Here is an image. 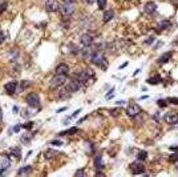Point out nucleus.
<instances>
[{
    "mask_svg": "<svg viewBox=\"0 0 178 177\" xmlns=\"http://www.w3.org/2000/svg\"><path fill=\"white\" fill-rule=\"evenodd\" d=\"M144 9H145L146 14H153V12H156V9H157V4L153 2H148L145 4V8Z\"/></svg>",
    "mask_w": 178,
    "mask_h": 177,
    "instance_id": "15",
    "label": "nucleus"
},
{
    "mask_svg": "<svg viewBox=\"0 0 178 177\" xmlns=\"http://www.w3.org/2000/svg\"><path fill=\"white\" fill-rule=\"evenodd\" d=\"M126 113L129 117H136L138 113H141V107L138 104H130L126 108Z\"/></svg>",
    "mask_w": 178,
    "mask_h": 177,
    "instance_id": "9",
    "label": "nucleus"
},
{
    "mask_svg": "<svg viewBox=\"0 0 178 177\" xmlns=\"http://www.w3.org/2000/svg\"><path fill=\"white\" fill-rule=\"evenodd\" d=\"M161 81H162V79H161L159 75H154L153 77H149L148 79V84H152V85H156V84H158Z\"/></svg>",
    "mask_w": 178,
    "mask_h": 177,
    "instance_id": "18",
    "label": "nucleus"
},
{
    "mask_svg": "<svg viewBox=\"0 0 178 177\" xmlns=\"http://www.w3.org/2000/svg\"><path fill=\"white\" fill-rule=\"evenodd\" d=\"M56 156H57V152L53 151V149H47V151L44 152V157L48 158V160H51V158H53Z\"/></svg>",
    "mask_w": 178,
    "mask_h": 177,
    "instance_id": "20",
    "label": "nucleus"
},
{
    "mask_svg": "<svg viewBox=\"0 0 178 177\" xmlns=\"http://www.w3.org/2000/svg\"><path fill=\"white\" fill-rule=\"evenodd\" d=\"M12 111H13V113H16V112L19 111V108H17V107H13V109H12Z\"/></svg>",
    "mask_w": 178,
    "mask_h": 177,
    "instance_id": "43",
    "label": "nucleus"
},
{
    "mask_svg": "<svg viewBox=\"0 0 178 177\" xmlns=\"http://www.w3.org/2000/svg\"><path fill=\"white\" fill-rule=\"evenodd\" d=\"M171 55H173L171 52H166V53H164V55L161 56V57L158 59V64H165V63H168V61L171 59Z\"/></svg>",
    "mask_w": 178,
    "mask_h": 177,
    "instance_id": "16",
    "label": "nucleus"
},
{
    "mask_svg": "<svg viewBox=\"0 0 178 177\" xmlns=\"http://www.w3.org/2000/svg\"><path fill=\"white\" fill-rule=\"evenodd\" d=\"M87 2H89V3H92V2H93V0H87Z\"/></svg>",
    "mask_w": 178,
    "mask_h": 177,
    "instance_id": "47",
    "label": "nucleus"
},
{
    "mask_svg": "<svg viewBox=\"0 0 178 177\" xmlns=\"http://www.w3.org/2000/svg\"><path fill=\"white\" fill-rule=\"evenodd\" d=\"M65 83H67V76L65 75H56V76L52 77L51 87L52 88H59V87H63Z\"/></svg>",
    "mask_w": 178,
    "mask_h": 177,
    "instance_id": "2",
    "label": "nucleus"
},
{
    "mask_svg": "<svg viewBox=\"0 0 178 177\" xmlns=\"http://www.w3.org/2000/svg\"><path fill=\"white\" fill-rule=\"evenodd\" d=\"M130 170L133 175H142V173L145 172V166L141 163V160H138V161H134V163L130 164Z\"/></svg>",
    "mask_w": 178,
    "mask_h": 177,
    "instance_id": "6",
    "label": "nucleus"
},
{
    "mask_svg": "<svg viewBox=\"0 0 178 177\" xmlns=\"http://www.w3.org/2000/svg\"><path fill=\"white\" fill-rule=\"evenodd\" d=\"M93 76H94V72L92 69H84V71H81L80 73H77V80L82 84V83L89 81V79L93 77Z\"/></svg>",
    "mask_w": 178,
    "mask_h": 177,
    "instance_id": "5",
    "label": "nucleus"
},
{
    "mask_svg": "<svg viewBox=\"0 0 178 177\" xmlns=\"http://www.w3.org/2000/svg\"><path fill=\"white\" fill-rule=\"evenodd\" d=\"M52 145H56V147H60V145H63V142L60 141V140H53V141H51Z\"/></svg>",
    "mask_w": 178,
    "mask_h": 177,
    "instance_id": "34",
    "label": "nucleus"
},
{
    "mask_svg": "<svg viewBox=\"0 0 178 177\" xmlns=\"http://www.w3.org/2000/svg\"><path fill=\"white\" fill-rule=\"evenodd\" d=\"M89 59H90V61L94 65H99V67L104 68V69L106 68V59L104 57V55L100 53V52H93V53H90Z\"/></svg>",
    "mask_w": 178,
    "mask_h": 177,
    "instance_id": "1",
    "label": "nucleus"
},
{
    "mask_svg": "<svg viewBox=\"0 0 178 177\" xmlns=\"http://www.w3.org/2000/svg\"><path fill=\"white\" fill-rule=\"evenodd\" d=\"M32 136L33 135H29V133H27V135H24V136H21V142H29L31 141V139H32Z\"/></svg>",
    "mask_w": 178,
    "mask_h": 177,
    "instance_id": "26",
    "label": "nucleus"
},
{
    "mask_svg": "<svg viewBox=\"0 0 178 177\" xmlns=\"http://www.w3.org/2000/svg\"><path fill=\"white\" fill-rule=\"evenodd\" d=\"M60 11H61V15H63L64 17L70 16V15L75 12V5H73V3L65 2V3H64V4L60 7Z\"/></svg>",
    "mask_w": 178,
    "mask_h": 177,
    "instance_id": "4",
    "label": "nucleus"
},
{
    "mask_svg": "<svg viewBox=\"0 0 178 177\" xmlns=\"http://www.w3.org/2000/svg\"><path fill=\"white\" fill-rule=\"evenodd\" d=\"M146 156H148V152H146V151H141L137 157H138V160H145Z\"/></svg>",
    "mask_w": 178,
    "mask_h": 177,
    "instance_id": "29",
    "label": "nucleus"
},
{
    "mask_svg": "<svg viewBox=\"0 0 178 177\" xmlns=\"http://www.w3.org/2000/svg\"><path fill=\"white\" fill-rule=\"evenodd\" d=\"M171 3H173L174 5H177L178 4V0H171Z\"/></svg>",
    "mask_w": 178,
    "mask_h": 177,
    "instance_id": "45",
    "label": "nucleus"
},
{
    "mask_svg": "<svg viewBox=\"0 0 178 177\" xmlns=\"http://www.w3.org/2000/svg\"><path fill=\"white\" fill-rule=\"evenodd\" d=\"M113 15H114V14H113V11H110V9H109V11H106L105 14H104V16H102L104 23H108V21L112 20V19H113Z\"/></svg>",
    "mask_w": 178,
    "mask_h": 177,
    "instance_id": "24",
    "label": "nucleus"
},
{
    "mask_svg": "<svg viewBox=\"0 0 178 177\" xmlns=\"http://www.w3.org/2000/svg\"><path fill=\"white\" fill-rule=\"evenodd\" d=\"M168 101L173 102V104H178V99L177 97H170V99H168Z\"/></svg>",
    "mask_w": 178,
    "mask_h": 177,
    "instance_id": "36",
    "label": "nucleus"
},
{
    "mask_svg": "<svg viewBox=\"0 0 178 177\" xmlns=\"http://www.w3.org/2000/svg\"><path fill=\"white\" fill-rule=\"evenodd\" d=\"M96 176H104V173L100 172V170H97V172H96Z\"/></svg>",
    "mask_w": 178,
    "mask_h": 177,
    "instance_id": "42",
    "label": "nucleus"
},
{
    "mask_svg": "<svg viewBox=\"0 0 178 177\" xmlns=\"http://www.w3.org/2000/svg\"><path fill=\"white\" fill-rule=\"evenodd\" d=\"M36 112V108L35 107H29V109H24L23 113H21V116L23 117H29V116H33Z\"/></svg>",
    "mask_w": 178,
    "mask_h": 177,
    "instance_id": "19",
    "label": "nucleus"
},
{
    "mask_svg": "<svg viewBox=\"0 0 178 177\" xmlns=\"http://www.w3.org/2000/svg\"><path fill=\"white\" fill-rule=\"evenodd\" d=\"M80 112H81V109H77V111H76L75 113H73V114H72V116H70V117H76V116H77V114L80 113Z\"/></svg>",
    "mask_w": 178,
    "mask_h": 177,
    "instance_id": "40",
    "label": "nucleus"
},
{
    "mask_svg": "<svg viewBox=\"0 0 178 177\" xmlns=\"http://www.w3.org/2000/svg\"><path fill=\"white\" fill-rule=\"evenodd\" d=\"M70 96V93H69V89L68 88H64V89H61V91L59 92V95H57V97L60 99V100H64V99H68Z\"/></svg>",
    "mask_w": 178,
    "mask_h": 177,
    "instance_id": "17",
    "label": "nucleus"
},
{
    "mask_svg": "<svg viewBox=\"0 0 178 177\" xmlns=\"http://www.w3.org/2000/svg\"><path fill=\"white\" fill-rule=\"evenodd\" d=\"M4 89H5V92L7 93H10V95H12V93H15L16 92V89H17V81H10V83H7L4 85Z\"/></svg>",
    "mask_w": 178,
    "mask_h": 177,
    "instance_id": "11",
    "label": "nucleus"
},
{
    "mask_svg": "<svg viewBox=\"0 0 178 177\" xmlns=\"http://www.w3.org/2000/svg\"><path fill=\"white\" fill-rule=\"evenodd\" d=\"M55 72H56V75H68L69 73V67L67 64H64V63H61V64H59L56 67V71H55Z\"/></svg>",
    "mask_w": 178,
    "mask_h": 177,
    "instance_id": "12",
    "label": "nucleus"
},
{
    "mask_svg": "<svg viewBox=\"0 0 178 177\" xmlns=\"http://www.w3.org/2000/svg\"><path fill=\"white\" fill-rule=\"evenodd\" d=\"M17 55H19V51H17L16 48H12L11 49V60H15V57H17Z\"/></svg>",
    "mask_w": 178,
    "mask_h": 177,
    "instance_id": "27",
    "label": "nucleus"
},
{
    "mask_svg": "<svg viewBox=\"0 0 178 177\" xmlns=\"http://www.w3.org/2000/svg\"><path fill=\"white\" fill-rule=\"evenodd\" d=\"M11 153L12 154H16V156H20L21 151H20V148H12L11 149Z\"/></svg>",
    "mask_w": 178,
    "mask_h": 177,
    "instance_id": "31",
    "label": "nucleus"
},
{
    "mask_svg": "<svg viewBox=\"0 0 178 177\" xmlns=\"http://www.w3.org/2000/svg\"><path fill=\"white\" fill-rule=\"evenodd\" d=\"M23 128H25V129H31L33 127V123L32 121H29V123H27V124H24V125H21Z\"/></svg>",
    "mask_w": 178,
    "mask_h": 177,
    "instance_id": "32",
    "label": "nucleus"
},
{
    "mask_svg": "<svg viewBox=\"0 0 178 177\" xmlns=\"http://www.w3.org/2000/svg\"><path fill=\"white\" fill-rule=\"evenodd\" d=\"M4 40H5L4 32H1V31H0V44H1V43H4Z\"/></svg>",
    "mask_w": 178,
    "mask_h": 177,
    "instance_id": "35",
    "label": "nucleus"
},
{
    "mask_svg": "<svg viewBox=\"0 0 178 177\" xmlns=\"http://www.w3.org/2000/svg\"><path fill=\"white\" fill-rule=\"evenodd\" d=\"M1 117H3V112H1V109H0V120H1Z\"/></svg>",
    "mask_w": 178,
    "mask_h": 177,
    "instance_id": "46",
    "label": "nucleus"
},
{
    "mask_svg": "<svg viewBox=\"0 0 178 177\" xmlns=\"http://www.w3.org/2000/svg\"><path fill=\"white\" fill-rule=\"evenodd\" d=\"M170 21L169 20H162L161 23L158 24V31H162V29H169V28H170Z\"/></svg>",
    "mask_w": 178,
    "mask_h": 177,
    "instance_id": "23",
    "label": "nucleus"
},
{
    "mask_svg": "<svg viewBox=\"0 0 178 177\" xmlns=\"http://www.w3.org/2000/svg\"><path fill=\"white\" fill-rule=\"evenodd\" d=\"M27 85H28V83H27V81H21V87H20V91H23V89L25 88Z\"/></svg>",
    "mask_w": 178,
    "mask_h": 177,
    "instance_id": "38",
    "label": "nucleus"
},
{
    "mask_svg": "<svg viewBox=\"0 0 178 177\" xmlns=\"http://www.w3.org/2000/svg\"><path fill=\"white\" fill-rule=\"evenodd\" d=\"M5 5H7L5 3H4V4H1V5H0V12H1L3 9H5Z\"/></svg>",
    "mask_w": 178,
    "mask_h": 177,
    "instance_id": "41",
    "label": "nucleus"
},
{
    "mask_svg": "<svg viewBox=\"0 0 178 177\" xmlns=\"http://www.w3.org/2000/svg\"><path fill=\"white\" fill-rule=\"evenodd\" d=\"M80 87H81V83H80L77 79H75V80H72V81L68 84V87H67V88L69 89V92H77L79 89H80Z\"/></svg>",
    "mask_w": 178,
    "mask_h": 177,
    "instance_id": "13",
    "label": "nucleus"
},
{
    "mask_svg": "<svg viewBox=\"0 0 178 177\" xmlns=\"http://www.w3.org/2000/svg\"><path fill=\"white\" fill-rule=\"evenodd\" d=\"M80 43L84 47H89L93 43V37H92V35H89V33H84V35L80 37Z\"/></svg>",
    "mask_w": 178,
    "mask_h": 177,
    "instance_id": "10",
    "label": "nucleus"
},
{
    "mask_svg": "<svg viewBox=\"0 0 178 177\" xmlns=\"http://www.w3.org/2000/svg\"><path fill=\"white\" fill-rule=\"evenodd\" d=\"M166 102L168 100H158L157 104H158V107H166Z\"/></svg>",
    "mask_w": 178,
    "mask_h": 177,
    "instance_id": "33",
    "label": "nucleus"
},
{
    "mask_svg": "<svg viewBox=\"0 0 178 177\" xmlns=\"http://www.w3.org/2000/svg\"><path fill=\"white\" fill-rule=\"evenodd\" d=\"M164 121L166 124H170V125H173V124H177L178 123V113L177 112H169L164 116Z\"/></svg>",
    "mask_w": 178,
    "mask_h": 177,
    "instance_id": "8",
    "label": "nucleus"
},
{
    "mask_svg": "<svg viewBox=\"0 0 178 177\" xmlns=\"http://www.w3.org/2000/svg\"><path fill=\"white\" fill-rule=\"evenodd\" d=\"M94 168H96V169H102L104 168L102 156H96V158H94Z\"/></svg>",
    "mask_w": 178,
    "mask_h": 177,
    "instance_id": "22",
    "label": "nucleus"
},
{
    "mask_svg": "<svg viewBox=\"0 0 178 177\" xmlns=\"http://www.w3.org/2000/svg\"><path fill=\"white\" fill-rule=\"evenodd\" d=\"M79 132V128H76V127H73V128H69L67 130H63V132L59 133V136H65V135H75V133Z\"/></svg>",
    "mask_w": 178,
    "mask_h": 177,
    "instance_id": "21",
    "label": "nucleus"
},
{
    "mask_svg": "<svg viewBox=\"0 0 178 177\" xmlns=\"http://www.w3.org/2000/svg\"><path fill=\"white\" fill-rule=\"evenodd\" d=\"M11 165L10 157L5 156V154H0V169H5Z\"/></svg>",
    "mask_w": 178,
    "mask_h": 177,
    "instance_id": "14",
    "label": "nucleus"
},
{
    "mask_svg": "<svg viewBox=\"0 0 178 177\" xmlns=\"http://www.w3.org/2000/svg\"><path fill=\"white\" fill-rule=\"evenodd\" d=\"M97 5L100 9H104L106 7V0H97Z\"/></svg>",
    "mask_w": 178,
    "mask_h": 177,
    "instance_id": "28",
    "label": "nucleus"
},
{
    "mask_svg": "<svg viewBox=\"0 0 178 177\" xmlns=\"http://www.w3.org/2000/svg\"><path fill=\"white\" fill-rule=\"evenodd\" d=\"M169 160H170L171 163H177V161H178V152H177V153H173V154H171V156L169 157Z\"/></svg>",
    "mask_w": 178,
    "mask_h": 177,
    "instance_id": "30",
    "label": "nucleus"
},
{
    "mask_svg": "<svg viewBox=\"0 0 178 177\" xmlns=\"http://www.w3.org/2000/svg\"><path fill=\"white\" fill-rule=\"evenodd\" d=\"M25 101L29 107H35V108L40 107V97L37 93H28L25 97Z\"/></svg>",
    "mask_w": 178,
    "mask_h": 177,
    "instance_id": "3",
    "label": "nucleus"
},
{
    "mask_svg": "<svg viewBox=\"0 0 178 177\" xmlns=\"http://www.w3.org/2000/svg\"><path fill=\"white\" fill-rule=\"evenodd\" d=\"M32 172V168L31 166H25V168H21V169H19V172H17V175L19 176H24V175H29V173Z\"/></svg>",
    "mask_w": 178,
    "mask_h": 177,
    "instance_id": "25",
    "label": "nucleus"
},
{
    "mask_svg": "<svg viewBox=\"0 0 178 177\" xmlns=\"http://www.w3.org/2000/svg\"><path fill=\"white\" fill-rule=\"evenodd\" d=\"M125 101H117V105H124Z\"/></svg>",
    "mask_w": 178,
    "mask_h": 177,
    "instance_id": "44",
    "label": "nucleus"
},
{
    "mask_svg": "<svg viewBox=\"0 0 178 177\" xmlns=\"http://www.w3.org/2000/svg\"><path fill=\"white\" fill-rule=\"evenodd\" d=\"M153 41H154V37H149V40H146L145 44H152Z\"/></svg>",
    "mask_w": 178,
    "mask_h": 177,
    "instance_id": "39",
    "label": "nucleus"
},
{
    "mask_svg": "<svg viewBox=\"0 0 178 177\" xmlns=\"http://www.w3.org/2000/svg\"><path fill=\"white\" fill-rule=\"evenodd\" d=\"M60 7L61 5L57 0H47V3H45V9L48 12H57Z\"/></svg>",
    "mask_w": 178,
    "mask_h": 177,
    "instance_id": "7",
    "label": "nucleus"
},
{
    "mask_svg": "<svg viewBox=\"0 0 178 177\" xmlns=\"http://www.w3.org/2000/svg\"><path fill=\"white\" fill-rule=\"evenodd\" d=\"M76 176H77V177H79V176H85V172H84L82 169H81V170H77V172H76Z\"/></svg>",
    "mask_w": 178,
    "mask_h": 177,
    "instance_id": "37",
    "label": "nucleus"
}]
</instances>
